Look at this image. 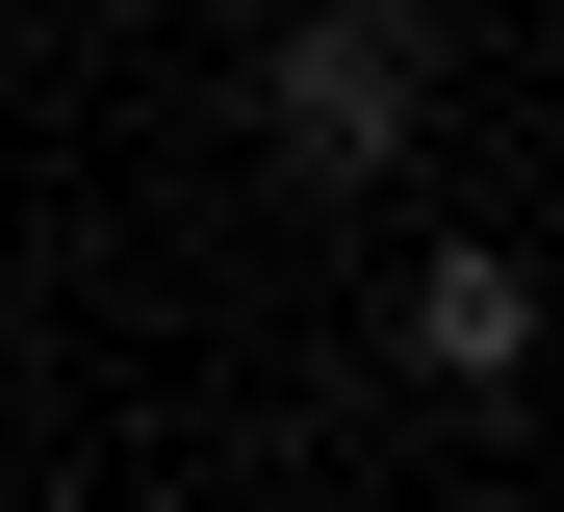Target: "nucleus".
Returning a JSON list of instances; mask_svg holds the SVG:
<instances>
[{
    "label": "nucleus",
    "mask_w": 564,
    "mask_h": 512,
    "mask_svg": "<svg viewBox=\"0 0 564 512\" xmlns=\"http://www.w3.org/2000/svg\"><path fill=\"white\" fill-rule=\"evenodd\" d=\"M513 359H539V282H513L488 231H462V257H411V384H462V410H488Z\"/></svg>",
    "instance_id": "nucleus-2"
},
{
    "label": "nucleus",
    "mask_w": 564,
    "mask_h": 512,
    "mask_svg": "<svg viewBox=\"0 0 564 512\" xmlns=\"http://www.w3.org/2000/svg\"><path fill=\"white\" fill-rule=\"evenodd\" d=\"M206 26H257V0H206Z\"/></svg>",
    "instance_id": "nucleus-3"
},
{
    "label": "nucleus",
    "mask_w": 564,
    "mask_h": 512,
    "mask_svg": "<svg viewBox=\"0 0 564 512\" xmlns=\"http://www.w3.org/2000/svg\"><path fill=\"white\" fill-rule=\"evenodd\" d=\"M257 129H282V179H386V154L436 129L411 0H257Z\"/></svg>",
    "instance_id": "nucleus-1"
}]
</instances>
